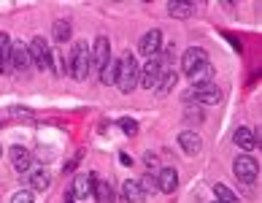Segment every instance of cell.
Returning <instances> with one entry per match:
<instances>
[{"label":"cell","mask_w":262,"mask_h":203,"mask_svg":"<svg viewBox=\"0 0 262 203\" xmlns=\"http://www.w3.org/2000/svg\"><path fill=\"white\" fill-rule=\"evenodd\" d=\"M68 68H71V76H73L76 82H84L86 79V73H90V68H92V54H90V49H86L84 41L73 46Z\"/></svg>","instance_id":"1"},{"label":"cell","mask_w":262,"mask_h":203,"mask_svg":"<svg viewBox=\"0 0 262 203\" xmlns=\"http://www.w3.org/2000/svg\"><path fill=\"white\" fill-rule=\"evenodd\" d=\"M138 63H135V57L127 54L119 60V76H116V87H119L122 92H133L135 84H138Z\"/></svg>","instance_id":"2"},{"label":"cell","mask_w":262,"mask_h":203,"mask_svg":"<svg viewBox=\"0 0 262 203\" xmlns=\"http://www.w3.org/2000/svg\"><path fill=\"white\" fill-rule=\"evenodd\" d=\"M27 52H30V60L35 63V68L52 71V52H49V46H46L43 38H33L30 46H27Z\"/></svg>","instance_id":"3"},{"label":"cell","mask_w":262,"mask_h":203,"mask_svg":"<svg viewBox=\"0 0 262 203\" xmlns=\"http://www.w3.org/2000/svg\"><path fill=\"white\" fill-rule=\"evenodd\" d=\"M232 171H235V176L241 181H246V185H254L257 181V160L249 157V154H241V157H235V163H232Z\"/></svg>","instance_id":"4"},{"label":"cell","mask_w":262,"mask_h":203,"mask_svg":"<svg viewBox=\"0 0 262 203\" xmlns=\"http://www.w3.org/2000/svg\"><path fill=\"white\" fill-rule=\"evenodd\" d=\"M189 98H195L198 103H206V106H216L222 100V92L213 82H208V84H195V90L189 92Z\"/></svg>","instance_id":"5"},{"label":"cell","mask_w":262,"mask_h":203,"mask_svg":"<svg viewBox=\"0 0 262 203\" xmlns=\"http://www.w3.org/2000/svg\"><path fill=\"white\" fill-rule=\"evenodd\" d=\"M90 54H92V68L103 71V68L111 63V44H108V38L100 35L98 41H95V46L90 49Z\"/></svg>","instance_id":"6"},{"label":"cell","mask_w":262,"mask_h":203,"mask_svg":"<svg viewBox=\"0 0 262 203\" xmlns=\"http://www.w3.org/2000/svg\"><path fill=\"white\" fill-rule=\"evenodd\" d=\"M206 63H208V60H206V49H200V46H192V49L184 52L181 68H184V73H187V76H192L200 65H206Z\"/></svg>","instance_id":"7"},{"label":"cell","mask_w":262,"mask_h":203,"mask_svg":"<svg viewBox=\"0 0 262 203\" xmlns=\"http://www.w3.org/2000/svg\"><path fill=\"white\" fill-rule=\"evenodd\" d=\"M160 46H162V33H160V30H149V33L138 41V52L151 60V57L160 54Z\"/></svg>","instance_id":"8"},{"label":"cell","mask_w":262,"mask_h":203,"mask_svg":"<svg viewBox=\"0 0 262 203\" xmlns=\"http://www.w3.org/2000/svg\"><path fill=\"white\" fill-rule=\"evenodd\" d=\"M30 52H27V46L22 44V41H16V44H11V68L14 71H27V68H30Z\"/></svg>","instance_id":"9"},{"label":"cell","mask_w":262,"mask_h":203,"mask_svg":"<svg viewBox=\"0 0 262 203\" xmlns=\"http://www.w3.org/2000/svg\"><path fill=\"white\" fill-rule=\"evenodd\" d=\"M95 181H98V176H95V173H90V176H76V179H73L71 195H73V198H86V195H92V192H95Z\"/></svg>","instance_id":"10"},{"label":"cell","mask_w":262,"mask_h":203,"mask_svg":"<svg viewBox=\"0 0 262 203\" xmlns=\"http://www.w3.org/2000/svg\"><path fill=\"white\" fill-rule=\"evenodd\" d=\"M176 187H179V171L176 168H162L160 176H157V190L170 195V192H176Z\"/></svg>","instance_id":"11"},{"label":"cell","mask_w":262,"mask_h":203,"mask_svg":"<svg viewBox=\"0 0 262 203\" xmlns=\"http://www.w3.org/2000/svg\"><path fill=\"white\" fill-rule=\"evenodd\" d=\"M122 198H124V203H146V192L141 190L138 181L127 179L122 185Z\"/></svg>","instance_id":"12"},{"label":"cell","mask_w":262,"mask_h":203,"mask_svg":"<svg viewBox=\"0 0 262 203\" xmlns=\"http://www.w3.org/2000/svg\"><path fill=\"white\" fill-rule=\"evenodd\" d=\"M11 163H14V168L19 173H25V171H30V166H33V154L27 152L25 147H11Z\"/></svg>","instance_id":"13"},{"label":"cell","mask_w":262,"mask_h":203,"mask_svg":"<svg viewBox=\"0 0 262 203\" xmlns=\"http://www.w3.org/2000/svg\"><path fill=\"white\" fill-rule=\"evenodd\" d=\"M11 38L6 33H0V73H11Z\"/></svg>","instance_id":"14"},{"label":"cell","mask_w":262,"mask_h":203,"mask_svg":"<svg viewBox=\"0 0 262 203\" xmlns=\"http://www.w3.org/2000/svg\"><path fill=\"white\" fill-rule=\"evenodd\" d=\"M168 14L176 16V19H189L192 14H195V3H189V0H170Z\"/></svg>","instance_id":"15"},{"label":"cell","mask_w":262,"mask_h":203,"mask_svg":"<svg viewBox=\"0 0 262 203\" xmlns=\"http://www.w3.org/2000/svg\"><path fill=\"white\" fill-rule=\"evenodd\" d=\"M232 138H235V144H238L241 149H246V152H251V149L257 147V133L249 130V128H238Z\"/></svg>","instance_id":"16"},{"label":"cell","mask_w":262,"mask_h":203,"mask_svg":"<svg viewBox=\"0 0 262 203\" xmlns=\"http://www.w3.org/2000/svg\"><path fill=\"white\" fill-rule=\"evenodd\" d=\"M179 147L187 152V154H198V152H200V135L192 133V130H184V133L179 135Z\"/></svg>","instance_id":"17"},{"label":"cell","mask_w":262,"mask_h":203,"mask_svg":"<svg viewBox=\"0 0 262 203\" xmlns=\"http://www.w3.org/2000/svg\"><path fill=\"white\" fill-rule=\"evenodd\" d=\"M95 200L98 203H114V187L108 181H95Z\"/></svg>","instance_id":"18"},{"label":"cell","mask_w":262,"mask_h":203,"mask_svg":"<svg viewBox=\"0 0 262 203\" xmlns=\"http://www.w3.org/2000/svg\"><path fill=\"white\" fill-rule=\"evenodd\" d=\"M49 185H52V176H49L46 171H35L33 176H30V187H33V190H38V192L49 190Z\"/></svg>","instance_id":"19"},{"label":"cell","mask_w":262,"mask_h":203,"mask_svg":"<svg viewBox=\"0 0 262 203\" xmlns=\"http://www.w3.org/2000/svg\"><path fill=\"white\" fill-rule=\"evenodd\" d=\"M116 76H119V60H111L100 71V82L103 84H116Z\"/></svg>","instance_id":"20"},{"label":"cell","mask_w":262,"mask_h":203,"mask_svg":"<svg viewBox=\"0 0 262 203\" xmlns=\"http://www.w3.org/2000/svg\"><path fill=\"white\" fill-rule=\"evenodd\" d=\"M189 79H192V84H208V82L213 79V68H211L208 63H206V65H200L198 71L189 76Z\"/></svg>","instance_id":"21"},{"label":"cell","mask_w":262,"mask_h":203,"mask_svg":"<svg viewBox=\"0 0 262 203\" xmlns=\"http://www.w3.org/2000/svg\"><path fill=\"white\" fill-rule=\"evenodd\" d=\"M176 79H179V76H176V71H173V68H170V71H165V76H162V82H160V87H157V92H170L173 90V87H176Z\"/></svg>","instance_id":"22"},{"label":"cell","mask_w":262,"mask_h":203,"mask_svg":"<svg viewBox=\"0 0 262 203\" xmlns=\"http://www.w3.org/2000/svg\"><path fill=\"white\" fill-rule=\"evenodd\" d=\"M68 38H71V25H68V22H54V41L65 44Z\"/></svg>","instance_id":"23"},{"label":"cell","mask_w":262,"mask_h":203,"mask_svg":"<svg viewBox=\"0 0 262 203\" xmlns=\"http://www.w3.org/2000/svg\"><path fill=\"white\" fill-rule=\"evenodd\" d=\"M213 192H216V198H219L222 203H238V195H232L225 185H216V187H213Z\"/></svg>","instance_id":"24"},{"label":"cell","mask_w":262,"mask_h":203,"mask_svg":"<svg viewBox=\"0 0 262 203\" xmlns=\"http://www.w3.org/2000/svg\"><path fill=\"white\" fill-rule=\"evenodd\" d=\"M138 185H141V190L146 192V195H149V192H157V179H154V176H143V179H138Z\"/></svg>","instance_id":"25"},{"label":"cell","mask_w":262,"mask_h":203,"mask_svg":"<svg viewBox=\"0 0 262 203\" xmlns=\"http://www.w3.org/2000/svg\"><path fill=\"white\" fill-rule=\"evenodd\" d=\"M11 203H33V192L30 190H19V192H14Z\"/></svg>","instance_id":"26"},{"label":"cell","mask_w":262,"mask_h":203,"mask_svg":"<svg viewBox=\"0 0 262 203\" xmlns=\"http://www.w3.org/2000/svg\"><path fill=\"white\" fill-rule=\"evenodd\" d=\"M119 125H122V130L127 133V135H135V133H138V125H135V119H122Z\"/></svg>","instance_id":"27"},{"label":"cell","mask_w":262,"mask_h":203,"mask_svg":"<svg viewBox=\"0 0 262 203\" xmlns=\"http://www.w3.org/2000/svg\"><path fill=\"white\" fill-rule=\"evenodd\" d=\"M119 160H122V166H133V157H130L127 152H122V154H119Z\"/></svg>","instance_id":"28"},{"label":"cell","mask_w":262,"mask_h":203,"mask_svg":"<svg viewBox=\"0 0 262 203\" xmlns=\"http://www.w3.org/2000/svg\"><path fill=\"white\" fill-rule=\"evenodd\" d=\"M143 160H146V166H149V168H157V157H154V154H146Z\"/></svg>","instance_id":"29"},{"label":"cell","mask_w":262,"mask_h":203,"mask_svg":"<svg viewBox=\"0 0 262 203\" xmlns=\"http://www.w3.org/2000/svg\"><path fill=\"white\" fill-rule=\"evenodd\" d=\"M65 203H73V195H71V192H68V195H65Z\"/></svg>","instance_id":"30"},{"label":"cell","mask_w":262,"mask_h":203,"mask_svg":"<svg viewBox=\"0 0 262 203\" xmlns=\"http://www.w3.org/2000/svg\"><path fill=\"white\" fill-rule=\"evenodd\" d=\"M213 203H222V200H213Z\"/></svg>","instance_id":"31"},{"label":"cell","mask_w":262,"mask_h":203,"mask_svg":"<svg viewBox=\"0 0 262 203\" xmlns=\"http://www.w3.org/2000/svg\"><path fill=\"white\" fill-rule=\"evenodd\" d=\"M0 154H3V149H0Z\"/></svg>","instance_id":"32"}]
</instances>
